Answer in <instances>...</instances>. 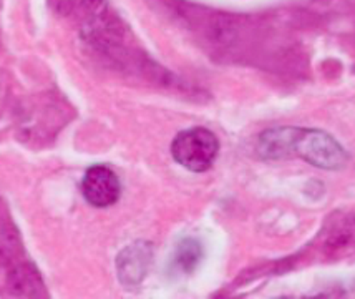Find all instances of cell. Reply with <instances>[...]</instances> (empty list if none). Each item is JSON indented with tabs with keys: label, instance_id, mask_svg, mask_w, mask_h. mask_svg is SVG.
Segmentation results:
<instances>
[{
	"label": "cell",
	"instance_id": "cell-5",
	"mask_svg": "<svg viewBox=\"0 0 355 299\" xmlns=\"http://www.w3.org/2000/svg\"><path fill=\"white\" fill-rule=\"evenodd\" d=\"M8 293L15 298H44L46 289L35 266L31 263H15L7 273Z\"/></svg>",
	"mask_w": 355,
	"mask_h": 299
},
{
	"label": "cell",
	"instance_id": "cell-4",
	"mask_svg": "<svg viewBox=\"0 0 355 299\" xmlns=\"http://www.w3.org/2000/svg\"><path fill=\"white\" fill-rule=\"evenodd\" d=\"M153 263V246L148 241H135L116 258V273L121 284L133 288L145 280Z\"/></svg>",
	"mask_w": 355,
	"mask_h": 299
},
{
	"label": "cell",
	"instance_id": "cell-6",
	"mask_svg": "<svg viewBox=\"0 0 355 299\" xmlns=\"http://www.w3.org/2000/svg\"><path fill=\"white\" fill-rule=\"evenodd\" d=\"M202 259V246L200 241L193 238H186L176 246L175 255H173V268L183 275H191V273L200 266Z\"/></svg>",
	"mask_w": 355,
	"mask_h": 299
},
{
	"label": "cell",
	"instance_id": "cell-2",
	"mask_svg": "<svg viewBox=\"0 0 355 299\" xmlns=\"http://www.w3.org/2000/svg\"><path fill=\"white\" fill-rule=\"evenodd\" d=\"M218 151L219 142L216 135L201 126L178 133L171 143V155L176 163L194 173L209 170L218 157Z\"/></svg>",
	"mask_w": 355,
	"mask_h": 299
},
{
	"label": "cell",
	"instance_id": "cell-3",
	"mask_svg": "<svg viewBox=\"0 0 355 299\" xmlns=\"http://www.w3.org/2000/svg\"><path fill=\"white\" fill-rule=\"evenodd\" d=\"M82 193L88 203L96 208L115 205L121 195V185L116 173L108 166L95 165L88 168L82 181Z\"/></svg>",
	"mask_w": 355,
	"mask_h": 299
},
{
	"label": "cell",
	"instance_id": "cell-1",
	"mask_svg": "<svg viewBox=\"0 0 355 299\" xmlns=\"http://www.w3.org/2000/svg\"><path fill=\"white\" fill-rule=\"evenodd\" d=\"M257 153L268 162L302 158L320 170L337 171L349 163V153L332 135L315 128L277 126L257 138Z\"/></svg>",
	"mask_w": 355,
	"mask_h": 299
},
{
	"label": "cell",
	"instance_id": "cell-8",
	"mask_svg": "<svg viewBox=\"0 0 355 299\" xmlns=\"http://www.w3.org/2000/svg\"><path fill=\"white\" fill-rule=\"evenodd\" d=\"M50 6H52L57 14L69 15L71 14L75 6H77V0H50Z\"/></svg>",
	"mask_w": 355,
	"mask_h": 299
},
{
	"label": "cell",
	"instance_id": "cell-7",
	"mask_svg": "<svg viewBox=\"0 0 355 299\" xmlns=\"http://www.w3.org/2000/svg\"><path fill=\"white\" fill-rule=\"evenodd\" d=\"M77 2H80V7L90 17L107 10V0H77Z\"/></svg>",
	"mask_w": 355,
	"mask_h": 299
}]
</instances>
